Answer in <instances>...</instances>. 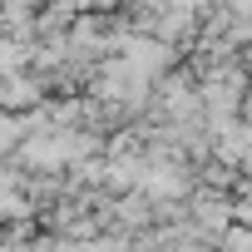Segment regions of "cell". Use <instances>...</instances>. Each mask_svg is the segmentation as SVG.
I'll return each mask as SVG.
<instances>
[{"instance_id":"obj_1","label":"cell","mask_w":252,"mask_h":252,"mask_svg":"<svg viewBox=\"0 0 252 252\" xmlns=\"http://www.w3.org/2000/svg\"><path fill=\"white\" fill-rule=\"evenodd\" d=\"M188 213H193V222H198L203 232H222V227H232V203H227L218 188H198Z\"/></svg>"},{"instance_id":"obj_2","label":"cell","mask_w":252,"mask_h":252,"mask_svg":"<svg viewBox=\"0 0 252 252\" xmlns=\"http://www.w3.org/2000/svg\"><path fill=\"white\" fill-rule=\"evenodd\" d=\"M218 252H252V227H242V222L222 227L218 232Z\"/></svg>"},{"instance_id":"obj_3","label":"cell","mask_w":252,"mask_h":252,"mask_svg":"<svg viewBox=\"0 0 252 252\" xmlns=\"http://www.w3.org/2000/svg\"><path fill=\"white\" fill-rule=\"evenodd\" d=\"M20 134H25V124H20V119H10L5 109H0V154H10Z\"/></svg>"},{"instance_id":"obj_4","label":"cell","mask_w":252,"mask_h":252,"mask_svg":"<svg viewBox=\"0 0 252 252\" xmlns=\"http://www.w3.org/2000/svg\"><path fill=\"white\" fill-rule=\"evenodd\" d=\"M173 252H208V247H193V242H178Z\"/></svg>"},{"instance_id":"obj_5","label":"cell","mask_w":252,"mask_h":252,"mask_svg":"<svg viewBox=\"0 0 252 252\" xmlns=\"http://www.w3.org/2000/svg\"><path fill=\"white\" fill-rule=\"evenodd\" d=\"M242 193H247V198H252V178H247V183H242Z\"/></svg>"},{"instance_id":"obj_6","label":"cell","mask_w":252,"mask_h":252,"mask_svg":"<svg viewBox=\"0 0 252 252\" xmlns=\"http://www.w3.org/2000/svg\"><path fill=\"white\" fill-rule=\"evenodd\" d=\"M247 64H252V50H247Z\"/></svg>"},{"instance_id":"obj_7","label":"cell","mask_w":252,"mask_h":252,"mask_svg":"<svg viewBox=\"0 0 252 252\" xmlns=\"http://www.w3.org/2000/svg\"><path fill=\"white\" fill-rule=\"evenodd\" d=\"M99 5H109V0H99Z\"/></svg>"}]
</instances>
